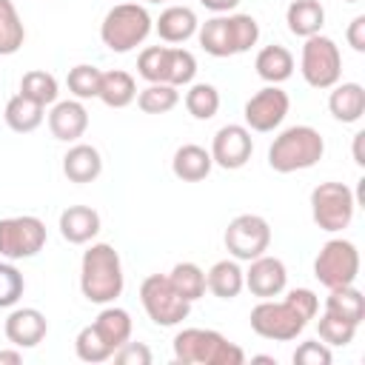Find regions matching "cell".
I'll return each instance as SVG.
<instances>
[{
	"mask_svg": "<svg viewBox=\"0 0 365 365\" xmlns=\"http://www.w3.org/2000/svg\"><path fill=\"white\" fill-rule=\"evenodd\" d=\"M125 274L114 245L91 242L80 259V291L94 305H108L123 294Z\"/></svg>",
	"mask_w": 365,
	"mask_h": 365,
	"instance_id": "1",
	"label": "cell"
},
{
	"mask_svg": "<svg viewBox=\"0 0 365 365\" xmlns=\"http://www.w3.org/2000/svg\"><path fill=\"white\" fill-rule=\"evenodd\" d=\"M197 40L211 57H234L257 46L259 23L251 14H214L211 20L200 23Z\"/></svg>",
	"mask_w": 365,
	"mask_h": 365,
	"instance_id": "2",
	"label": "cell"
},
{
	"mask_svg": "<svg viewBox=\"0 0 365 365\" xmlns=\"http://www.w3.org/2000/svg\"><path fill=\"white\" fill-rule=\"evenodd\" d=\"M325 154V140L314 125H288L268 145V165L277 174L314 168Z\"/></svg>",
	"mask_w": 365,
	"mask_h": 365,
	"instance_id": "3",
	"label": "cell"
},
{
	"mask_svg": "<svg viewBox=\"0 0 365 365\" xmlns=\"http://www.w3.org/2000/svg\"><path fill=\"white\" fill-rule=\"evenodd\" d=\"M174 359L182 365H242L245 351L214 328H182L174 336Z\"/></svg>",
	"mask_w": 365,
	"mask_h": 365,
	"instance_id": "4",
	"label": "cell"
},
{
	"mask_svg": "<svg viewBox=\"0 0 365 365\" xmlns=\"http://www.w3.org/2000/svg\"><path fill=\"white\" fill-rule=\"evenodd\" d=\"M154 20L148 14L145 6L140 3H117L106 11L103 23H100V40L108 51L114 54H125L137 46L145 43V37L151 34Z\"/></svg>",
	"mask_w": 365,
	"mask_h": 365,
	"instance_id": "5",
	"label": "cell"
},
{
	"mask_svg": "<svg viewBox=\"0 0 365 365\" xmlns=\"http://www.w3.org/2000/svg\"><path fill=\"white\" fill-rule=\"evenodd\" d=\"M137 74L145 83H168L188 86L197 74V57L180 46H148L137 57Z\"/></svg>",
	"mask_w": 365,
	"mask_h": 365,
	"instance_id": "6",
	"label": "cell"
},
{
	"mask_svg": "<svg viewBox=\"0 0 365 365\" xmlns=\"http://www.w3.org/2000/svg\"><path fill=\"white\" fill-rule=\"evenodd\" d=\"M140 302L148 319L160 328H174L191 314V302L171 285L168 274H148L140 285Z\"/></svg>",
	"mask_w": 365,
	"mask_h": 365,
	"instance_id": "7",
	"label": "cell"
},
{
	"mask_svg": "<svg viewBox=\"0 0 365 365\" xmlns=\"http://www.w3.org/2000/svg\"><path fill=\"white\" fill-rule=\"evenodd\" d=\"M299 74L311 88H331L342 77V51L339 46L325 37L322 31L314 37H305L302 54H299Z\"/></svg>",
	"mask_w": 365,
	"mask_h": 365,
	"instance_id": "8",
	"label": "cell"
},
{
	"mask_svg": "<svg viewBox=\"0 0 365 365\" xmlns=\"http://www.w3.org/2000/svg\"><path fill=\"white\" fill-rule=\"evenodd\" d=\"M251 331L262 339H274V342H291L297 339L308 319L288 302V299H259L254 308H251Z\"/></svg>",
	"mask_w": 365,
	"mask_h": 365,
	"instance_id": "9",
	"label": "cell"
},
{
	"mask_svg": "<svg viewBox=\"0 0 365 365\" xmlns=\"http://www.w3.org/2000/svg\"><path fill=\"white\" fill-rule=\"evenodd\" d=\"M356 211V197L345 182H319L311 191V217L319 231L336 234L351 225Z\"/></svg>",
	"mask_w": 365,
	"mask_h": 365,
	"instance_id": "10",
	"label": "cell"
},
{
	"mask_svg": "<svg viewBox=\"0 0 365 365\" xmlns=\"http://www.w3.org/2000/svg\"><path fill=\"white\" fill-rule=\"evenodd\" d=\"M314 277L319 279V285L331 288H342V285H354L359 277V251L351 240L334 237L328 240L317 259H314Z\"/></svg>",
	"mask_w": 365,
	"mask_h": 365,
	"instance_id": "11",
	"label": "cell"
},
{
	"mask_svg": "<svg viewBox=\"0 0 365 365\" xmlns=\"http://www.w3.org/2000/svg\"><path fill=\"white\" fill-rule=\"evenodd\" d=\"M48 234L46 222L40 217L23 214V217H6L0 220V257L17 262V259H31L34 254L43 251Z\"/></svg>",
	"mask_w": 365,
	"mask_h": 365,
	"instance_id": "12",
	"label": "cell"
},
{
	"mask_svg": "<svg viewBox=\"0 0 365 365\" xmlns=\"http://www.w3.org/2000/svg\"><path fill=\"white\" fill-rule=\"evenodd\" d=\"M222 242L228 248V254L240 262H251L257 259L259 254L268 251L271 245V225L265 217L259 214H237L225 234H222Z\"/></svg>",
	"mask_w": 365,
	"mask_h": 365,
	"instance_id": "13",
	"label": "cell"
},
{
	"mask_svg": "<svg viewBox=\"0 0 365 365\" xmlns=\"http://www.w3.org/2000/svg\"><path fill=\"white\" fill-rule=\"evenodd\" d=\"M288 108H291L288 94L279 86H265L257 94H251L248 103H245V108H242L245 128L248 131H259V134L274 131V128L282 125Z\"/></svg>",
	"mask_w": 365,
	"mask_h": 365,
	"instance_id": "14",
	"label": "cell"
},
{
	"mask_svg": "<svg viewBox=\"0 0 365 365\" xmlns=\"http://www.w3.org/2000/svg\"><path fill=\"white\" fill-rule=\"evenodd\" d=\"M251 154H254V140L245 125L228 123L211 140V160H214V165H220L225 171L242 168L251 160Z\"/></svg>",
	"mask_w": 365,
	"mask_h": 365,
	"instance_id": "15",
	"label": "cell"
},
{
	"mask_svg": "<svg viewBox=\"0 0 365 365\" xmlns=\"http://www.w3.org/2000/svg\"><path fill=\"white\" fill-rule=\"evenodd\" d=\"M288 285V271H285V262L279 257H268V254H259L257 259L248 262V271H245V288L259 297V299H271V297H279Z\"/></svg>",
	"mask_w": 365,
	"mask_h": 365,
	"instance_id": "16",
	"label": "cell"
},
{
	"mask_svg": "<svg viewBox=\"0 0 365 365\" xmlns=\"http://www.w3.org/2000/svg\"><path fill=\"white\" fill-rule=\"evenodd\" d=\"M6 339L14 345V348H37L46 334H48V319L43 311L37 308H14L9 317H6Z\"/></svg>",
	"mask_w": 365,
	"mask_h": 365,
	"instance_id": "17",
	"label": "cell"
},
{
	"mask_svg": "<svg viewBox=\"0 0 365 365\" xmlns=\"http://www.w3.org/2000/svg\"><path fill=\"white\" fill-rule=\"evenodd\" d=\"M88 128V111L83 100H57L48 111V131L60 143H77Z\"/></svg>",
	"mask_w": 365,
	"mask_h": 365,
	"instance_id": "18",
	"label": "cell"
},
{
	"mask_svg": "<svg viewBox=\"0 0 365 365\" xmlns=\"http://www.w3.org/2000/svg\"><path fill=\"white\" fill-rule=\"evenodd\" d=\"M60 237L71 245H86L100 234V214L91 205H68L60 214Z\"/></svg>",
	"mask_w": 365,
	"mask_h": 365,
	"instance_id": "19",
	"label": "cell"
},
{
	"mask_svg": "<svg viewBox=\"0 0 365 365\" xmlns=\"http://www.w3.org/2000/svg\"><path fill=\"white\" fill-rule=\"evenodd\" d=\"M200 23H197V14L194 9L177 3V6H168L160 11V17L154 20V31L160 34L163 43H185L197 34Z\"/></svg>",
	"mask_w": 365,
	"mask_h": 365,
	"instance_id": "20",
	"label": "cell"
},
{
	"mask_svg": "<svg viewBox=\"0 0 365 365\" xmlns=\"http://www.w3.org/2000/svg\"><path fill=\"white\" fill-rule=\"evenodd\" d=\"M328 111L334 114V120H339L345 125L359 123L362 114H365V88L359 83H336V86H331Z\"/></svg>",
	"mask_w": 365,
	"mask_h": 365,
	"instance_id": "21",
	"label": "cell"
},
{
	"mask_svg": "<svg viewBox=\"0 0 365 365\" xmlns=\"http://www.w3.org/2000/svg\"><path fill=\"white\" fill-rule=\"evenodd\" d=\"M103 171V157L94 145L88 143H74L66 154H63V174L71 182H94Z\"/></svg>",
	"mask_w": 365,
	"mask_h": 365,
	"instance_id": "22",
	"label": "cell"
},
{
	"mask_svg": "<svg viewBox=\"0 0 365 365\" xmlns=\"http://www.w3.org/2000/svg\"><path fill=\"white\" fill-rule=\"evenodd\" d=\"M211 168H214L211 151H205V148L197 145V143L180 145V148L174 151V157H171V171H174V177L182 180V182H200V180H205V177L211 174Z\"/></svg>",
	"mask_w": 365,
	"mask_h": 365,
	"instance_id": "23",
	"label": "cell"
},
{
	"mask_svg": "<svg viewBox=\"0 0 365 365\" xmlns=\"http://www.w3.org/2000/svg\"><path fill=\"white\" fill-rule=\"evenodd\" d=\"M205 288L217 299H237L245 288V271L240 268V259H220L205 274Z\"/></svg>",
	"mask_w": 365,
	"mask_h": 365,
	"instance_id": "24",
	"label": "cell"
},
{
	"mask_svg": "<svg viewBox=\"0 0 365 365\" xmlns=\"http://www.w3.org/2000/svg\"><path fill=\"white\" fill-rule=\"evenodd\" d=\"M285 23L294 37H314L325 26V9L319 0H291L285 9Z\"/></svg>",
	"mask_w": 365,
	"mask_h": 365,
	"instance_id": "25",
	"label": "cell"
},
{
	"mask_svg": "<svg viewBox=\"0 0 365 365\" xmlns=\"http://www.w3.org/2000/svg\"><path fill=\"white\" fill-rule=\"evenodd\" d=\"M254 68H257V74H259L268 86H279V83H285V80L294 74V54H291L285 46L271 43V46H265V48L257 51Z\"/></svg>",
	"mask_w": 365,
	"mask_h": 365,
	"instance_id": "26",
	"label": "cell"
},
{
	"mask_svg": "<svg viewBox=\"0 0 365 365\" xmlns=\"http://www.w3.org/2000/svg\"><path fill=\"white\" fill-rule=\"evenodd\" d=\"M97 100H103L108 108H125L137 100V83L128 71L123 68H111L100 74V91Z\"/></svg>",
	"mask_w": 365,
	"mask_h": 365,
	"instance_id": "27",
	"label": "cell"
},
{
	"mask_svg": "<svg viewBox=\"0 0 365 365\" xmlns=\"http://www.w3.org/2000/svg\"><path fill=\"white\" fill-rule=\"evenodd\" d=\"M3 117H6V125H9L11 131H17V134H29V131H34V128L43 125V120H46V108H43L40 103H34V100H29L26 94L17 91V94L6 103Z\"/></svg>",
	"mask_w": 365,
	"mask_h": 365,
	"instance_id": "28",
	"label": "cell"
},
{
	"mask_svg": "<svg viewBox=\"0 0 365 365\" xmlns=\"http://www.w3.org/2000/svg\"><path fill=\"white\" fill-rule=\"evenodd\" d=\"M94 328H97V334L117 351L120 345H125L128 339H131V314L125 311V308H117V305H106L97 317H94V322H91Z\"/></svg>",
	"mask_w": 365,
	"mask_h": 365,
	"instance_id": "29",
	"label": "cell"
},
{
	"mask_svg": "<svg viewBox=\"0 0 365 365\" xmlns=\"http://www.w3.org/2000/svg\"><path fill=\"white\" fill-rule=\"evenodd\" d=\"M325 311L334 314V317H342V319H348L354 325H359L365 319V297L354 285L331 288V294L325 297Z\"/></svg>",
	"mask_w": 365,
	"mask_h": 365,
	"instance_id": "30",
	"label": "cell"
},
{
	"mask_svg": "<svg viewBox=\"0 0 365 365\" xmlns=\"http://www.w3.org/2000/svg\"><path fill=\"white\" fill-rule=\"evenodd\" d=\"M26 40V26L11 0H0V57L17 54Z\"/></svg>",
	"mask_w": 365,
	"mask_h": 365,
	"instance_id": "31",
	"label": "cell"
},
{
	"mask_svg": "<svg viewBox=\"0 0 365 365\" xmlns=\"http://www.w3.org/2000/svg\"><path fill=\"white\" fill-rule=\"evenodd\" d=\"M20 94H26L29 100H34V103H40L46 108V106H54L57 103L60 86H57V77L54 74L43 71V68H31L20 80Z\"/></svg>",
	"mask_w": 365,
	"mask_h": 365,
	"instance_id": "32",
	"label": "cell"
},
{
	"mask_svg": "<svg viewBox=\"0 0 365 365\" xmlns=\"http://www.w3.org/2000/svg\"><path fill=\"white\" fill-rule=\"evenodd\" d=\"M180 103L177 86L168 83H148L143 91H137V106L145 114H168Z\"/></svg>",
	"mask_w": 365,
	"mask_h": 365,
	"instance_id": "33",
	"label": "cell"
},
{
	"mask_svg": "<svg viewBox=\"0 0 365 365\" xmlns=\"http://www.w3.org/2000/svg\"><path fill=\"white\" fill-rule=\"evenodd\" d=\"M185 108L194 120H211L220 111V91L211 83H188Z\"/></svg>",
	"mask_w": 365,
	"mask_h": 365,
	"instance_id": "34",
	"label": "cell"
},
{
	"mask_svg": "<svg viewBox=\"0 0 365 365\" xmlns=\"http://www.w3.org/2000/svg\"><path fill=\"white\" fill-rule=\"evenodd\" d=\"M171 285L188 299V302H197L202 294H205V271L197 265V262H177L168 274Z\"/></svg>",
	"mask_w": 365,
	"mask_h": 365,
	"instance_id": "35",
	"label": "cell"
},
{
	"mask_svg": "<svg viewBox=\"0 0 365 365\" xmlns=\"http://www.w3.org/2000/svg\"><path fill=\"white\" fill-rule=\"evenodd\" d=\"M356 328H359V325H354V322H348V319H342V317H334V314H328V311H322V317H319V322H317L319 339H322L325 345H331V348H345V345H351L354 336H356Z\"/></svg>",
	"mask_w": 365,
	"mask_h": 365,
	"instance_id": "36",
	"label": "cell"
},
{
	"mask_svg": "<svg viewBox=\"0 0 365 365\" xmlns=\"http://www.w3.org/2000/svg\"><path fill=\"white\" fill-rule=\"evenodd\" d=\"M74 354L83 359V362H106V359H111L114 356V348L97 334V328L94 325H86V328H80V334L74 336Z\"/></svg>",
	"mask_w": 365,
	"mask_h": 365,
	"instance_id": "37",
	"label": "cell"
},
{
	"mask_svg": "<svg viewBox=\"0 0 365 365\" xmlns=\"http://www.w3.org/2000/svg\"><path fill=\"white\" fill-rule=\"evenodd\" d=\"M100 74L103 71L97 66H88V63H80V66L68 68L66 86L74 94V100H91V97H97V91H100Z\"/></svg>",
	"mask_w": 365,
	"mask_h": 365,
	"instance_id": "38",
	"label": "cell"
},
{
	"mask_svg": "<svg viewBox=\"0 0 365 365\" xmlns=\"http://www.w3.org/2000/svg\"><path fill=\"white\" fill-rule=\"evenodd\" d=\"M23 291H26V279L17 271V265H11V259L0 262V308H14Z\"/></svg>",
	"mask_w": 365,
	"mask_h": 365,
	"instance_id": "39",
	"label": "cell"
},
{
	"mask_svg": "<svg viewBox=\"0 0 365 365\" xmlns=\"http://www.w3.org/2000/svg\"><path fill=\"white\" fill-rule=\"evenodd\" d=\"M331 345L319 342V339H308L294 351V362L297 365H331Z\"/></svg>",
	"mask_w": 365,
	"mask_h": 365,
	"instance_id": "40",
	"label": "cell"
},
{
	"mask_svg": "<svg viewBox=\"0 0 365 365\" xmlns=\"http://www.w3.org/2000/svg\"><path fill=\"white\" fill-rule=\"evenodd\" d=\"M114 362L120 365H151V348L145 342H125L114 351Z\"/></svg>",
	"mask_w": 365,
	"mask_h": 365,
	"instance_id": "41",
	"label": "cell"
},
{
	"mask_svg": "<svg viewBox=\"0 0 365 365\" xmlns=\"http://www.w3.org/2000/svg\"><path fill=\"white\" fill-rule=\"evenodd\" d=\"M285 299L311 322L314 317H317V311H319V297L311 291V288H291L288 294H285Z\"/></svg>",
	"mask_w": 365,
	"mask_h": 365,
	"instance_id": "42",
	"label": "cell"
},
{
	"mask_svg": "<svg viewBox=\"0 0 365 365\" xmlns=\"http://www.w3.org/2000/svg\"><path fill=\"white\" fill-rule=\"evenodd\" d=\"M345 40L354 51H365V14H356L351 23H348V31H345Z\"/></svg>",
	"mask_w": 365,
	"mask_h": 365,
	"instance_id": "43",
	"label": "cell"
},
{
	"mask_svg": "<svg viewBox=\"0 0 365 365\" xmlns=\"http://www.w3.org/2000/svg\"><path fill=\"white\" fill-rule=\"evenodd\" d=\"M200 6H205L214 14H228V11H234L240 6V0H200Z\"/></svg>",
	"mask_w": 365,
	"mask_h": 365,
	"instance_id": "44",
	"label": "cell"
},
{
	"mask_svg": "<svg viewBox=\"0 0 365 365\" xmlns=\"http://www.w3.org/2000/svg\"><path fill=\"white\" fill-rule=\"evenodd\" d=\"M23 362V351L11 345V351H0V365H20Z\"/></svg>",
	"mask_w": 365,
	"mask_h": 365,
	"instance_id": "45",
	"label": "cell"
},
{
	"mask_svg": "<svg viewBox=\"0 0 365 365\" xmlns=\"http://www.w3.org/2000/svg\"><path fill=\"white\" fill-rule=\"evenodd\" d=\"M362 140H365V131H356V134H354V163H356V165H365V157H362Z\"/></svg>",
	"mask_w": 365,
	"mask_h": 365,
	"instance_id": "46",
	"label": "cell"
},
{
	"mask_svg": "<svg viewBox=\"0 0 365 365\" xmlns=\"http://www.w3.org/2000/svg\"><path fill=\"white\" fill-rule=\"evenodd\" d=\"M148 3H165V0H148Z\"/></svg>",
	"mask_w": 365,
	"mask_h": 365,
	"instance_id": "47",
	"label": "cell"
},
{
	"mask_svg": "<svg viewBox=\"0 0 365 365\" xmlns=\"http://www.w3.org/2000/svg\"><path fill=\"white\" fill-rule=\"evenodd\" d=\"M345 3H359V0H345Z\"/></svg>",
	"mask_w": 365,
	"mask_h": 365,
	"instance_id": "48",
	"label": "cell"
}]
</instances>
